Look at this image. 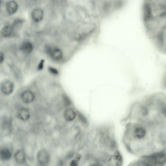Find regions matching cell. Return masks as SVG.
Instances as JSON below:
<instances>
[{
	"label": "cell",
	"mask_w": 166,
	"mask_h": 166,
	"mask_svg": "<svg viewBox=\"0 0 166 166\" xmlns=\"http://www.w3.org/2000/svg\"><path fill=\"white\" fill-rule=\"evenodd\" d=\"M48 71L50 73V74H52L54 76H58L59 75V71L56 68L50 66L49 67Z\"/></svg>",
	"instance_id": "obj_19"
},
{
	"label": "cell",
	"mask_w": 166,
	"mask_h": 166,
	"mask_svg": "<svg viewBox=\"0 0 166 166\" xmlns=\"http://www.w3.org/2000/svg\"><path fill=\"white\" fill-rule=\"evenodd\" d=\"M143 163L146 166H157L155 155L147 156L144 159Z\"/></svg>",
	"instance_id": "obj_14"
},
{
	"label": "cell",
	"mask_w": 166,
	"mask_h": 166,
	"mask_svg": "<svg viewBox=\"0 0 166 166\" xmlns=\"http://www.w3.org/2000/svg\"><path fill=\"white\" fill-rule=\"evenodd\" d=\"M64 118L67 121H73L76 119L77 117V112L73 109L69 107L65 109L63 113Z\"/></svg>",
	"instance_id": "obj_7"
},
{
	"label": "cell",
	"mask_w": 166,
	"mask_h": 166,
	"mask_svg": "<svg viewBox=\"0 0 166 166\" xmlns=\"http://www.w3.org/2000/svg\"><path fill=\"white\" fill-rule=\"evenodd\" d=\"M133 135L137 139H141L146 137L147 133L144 127L136 122L133 129Z\"/></svg>",
	"instance_id": "obj_5"
},
{
	"label": "cell",
	"mask_w": 166,
	"mask_h": 166,
	"mask_svg": "<svg viewBox=\"0 0 166 166\" xmlns=\"http://www.w3.org/2000/svg\"><path fill=\"white\" fill-rule=\"evenodd\" d=\"M45 52L48 56L54 61L60 62L64 58V54L61 49L55 45H47L45 47Z\"/></svg>",
	"instance_id": "obj_3"
},
{
	"label": "cell",
	"mask_w": 166,
	"mask_h": 166,
	"mask_svg": "<svg viewBox=\"0 0 166 166\" xmlns=\"http://www.w3.org/2000/svg\"><path fill=\"white\" fill-rule=\"evenodd\" d=\"M4 61V55L3 53L0 52V65L3 63Z\"/></svg>",
	"instance_id": "obj_22"
},
{
	"label": "cell",
	"mask_w": 166,
	"mask_h": 166,
	"mask_svg": "<svg viewBox=\"0 0 166 166\" xmlns=\"http://www.w3.org/2000/svg\"><path fill=\"white\" fill-rule=\"evenodd\" d=\"M10 150L7 148L0 149V159L3 161H7L11 158Z\"/></svg>",
	"instance_id": "obj_10"
},
{
	"label": "cell",
	"mask_w": 166,
	"mask_h": 166,
	"mask_svg": "<svg viewBox=\"0 0 166 166\" xmlns=\"http://www.w3.org/2000/svg\"><path fill=\"white\" fill-rule=\"evenodd\" d=\"M70 166H78V161L76 159L73 160L70 162Z\"/></svg>",
	"instance_id": "obj_20"
},
{
	"label": "cell",
	"mask_w": 166,
	"mask_h": 166,
	"mask_svg": "<svg viewBox=\"0 0 166 166\" xmlns=\"http://www.w3.org/2000/svg\"><path fill=\"white\" fill-rule=\"evenodd\" d=\"M44 67V60H41V61L40 62V63L38 65V70H41L43 69Z\"/></svg>",
	"instance_id": "obj_21"
},
{
	"label": "cell",
	"mask_w": 166,
	"mask_h": 166,
	"mask_svg": "<svg viewBox=\"0 0 166 166\" xmlns=\"http://www.w3.org/2000/svg\"><path fill=\"white\" fill-rule=\"evenodd\" d=\"M21 50L25 54H30L33 51L34 46L31 42H26L21 46Z\"/></svg>",
	"instance_id": "obj_15"
},
{
	"label": "cell",
	"mask_w": 166,
	"mask_h": 166,
	"mask_svg": "<svg viewBox=\"0 0 166 166\" xmlns=\"http://www.w3.org/2000/svg\"><path fill=\"white\" fill-rule=\"evenodd\" d=\"M77 116L78 117V119L79 120L81 123H82L83 124H87V120L84 115H83L82 113L78 112H77Z\"/></svg>",
	"instance_id": "obj_18"
},
{
	"label": "cell",
	"mask_w": 166,
	"mask_h": 166,
	"mask_svg": "<svg viewBox=\"0 0 166 166\" xmlns=\"http://www.w3.org/2000/svg\"><path fill=\"white\" fill-rule=\"evenodd\" d=\"M50 156L45 149H41L38 151L37 155V160L40 166H45L49 161Z\"/></svg>",
	"instance_id": "obj_4"
},
{
	"label": "cell",
	"mask_w": 166,
	"mask_h": 166,
	"mask_svg": "<svg viewBox=\"0 0 166 166\" xmlns=\"http://www.w3.org/2000/svg\"><path fill=\"white\" fill-rule=\"evenodd\" d=\"M151 40L157 50L166 55V23Z\"/></svg>",
	"instance_id": "obj_2"
},
{
	"label": "cell",
	"mask_w": 166,
	"mask_h": 166,
	"mask_svg": "<svg viewBox=\"0 0 166 166\" xmlns=\"http://www.w3.org/2000/svg\"><path fill=\"white\" fill-rule=\"evenodd\" d=\"M142 19L151 40L166 23V0H143Z\"/></svg>",
	"instance_id": "obj_1"
},
{
	"label": "cell",
	"mask_w": 166,
	"mask_h": 166,
	"mask_svg": "<svg viewBox=\"0 0 166 166\" xmlns=\"http://www.w3.org/2000/svg\"><path fill=\"white\" fill-rule=\"evenodd\" d=\"M14 159L17 163L22 165L25 163L26 162L25 153L23 150H19L14 155Z\"/></svg>",
	"instance_id": "obj_8"
},
{
	"label": "cell",
	"mask_w": 166,
	"mask_h": 166,
	"mask_svg": "<svg viewBox=\"0 0 166 166\" xmlns=\"http://www.w3.org/2000/svg\"><path fill=\"white\" fill-rule=\"evenodd\" d=\"M18 118L21 120L26 121L30 117V113L28 109L23 108L18 112Z\"/></svg>",
	"instance_id": "obj_11"
},
{
	"label": "cell",
	"mask_w": 166,
	"mask_h": 166,
	"mask_svg": "<svg viewBox=\"0 0 166 166\" xmlns=\"http://www.w3.org/2000/svg\"><path fill=\"white\" fill-rule=\"evenodd\" d=\"M22 99L26 104L31 103L35 99V95L31 91H25L22 93Z\"/></svg>",
	"instance_id": "obj_9"
},
{
	"label": "cell",
	"mask_w": 166,
	"mask_h": 166,
	"mask_svg": "<svg viewBox=\"0 0 166 166\" xmlns=\"http://www.w3.org/2000/svg\"><path fill=\"white\" fill-rule=\"evenodd\" d=\"M18 9V4L15 1H11L8 2L7 4V9L8 13L9 14H14L16 13Z\"/></svg>",
	"instance_id": "obj_12"
},
{
	"label": "cell",
	"mask_w": 166,
	"mask_h": 166,
	"mask_svg": "<svg viewBox=\"0 0 166 166\" xmlns=\"http://www.w3.org/2000/svg\"><path fill=\"white\" fill-rule=\"evenodd\" d=\"M114 157H115V160L116 161L118 166H121L122 162H123V158H122L120 153L119 152V151H117L115 153Z\"/></svg>",
	"instance_id": "obj_17"
},
{
	"label": "cell",
	"mask_w": 166,
	"mask_h": 166,
	"mask_svg": "<svg viewBox=\"0 0 166 166\" xmlns=\"http://www.w3.org/2000/svg\"><path fill=\"white\" fill-rule=\"evenodd\" d=\"M1 90L4 94L9 95L14 90V84L10 81H5L1 84Z\"/></svg>",
	"instance_id": "obj_6"
},
{
	"label": "cell",
	"mask_w": 166,
	"mask_h": 166,
	"mask_svg": "<svg viewBox=\"0 0 166 166\" xmlns=\"http://www.w3.org/2000/svg\"><path fill=\"white\" fill-rule=\"evenodd\" d=\"M157 165L162 166L166 162V154L161 152L155 154Z\"/></svg>",
	"instance_id": "obj_13"
},
{
	"label": "cell",
	"mask_w": 166,
	"mask_h": 166,
	"mask_svg": "<svg viewBox=\"0 0 166 166\" xmlns=\"http://www.w3.org/2000/svg\"><path fill=\"white\" fill-rule=\"evenodd\" d=\"M13 32V28L11 25L5 26L2 29L1 34L4 37H8L12 35Z\"/></svg>",
	"instance_id": "obj_16"
}]
</instances>
